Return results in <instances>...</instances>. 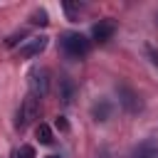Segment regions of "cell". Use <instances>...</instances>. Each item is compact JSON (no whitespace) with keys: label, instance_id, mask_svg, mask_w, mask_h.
Here are the masks:
<instances>
[{"label":"cell","instance_id":"obj_4","mask_svg":"<svg viewBox=\"0 0 158 158\" xmlns=\"http://www.w3.org/2000/svg\"><path fill=\"white\" fill-rule=\"evenodd\" d=\"M27 84H30V94L37 96V99H42L49 91V72L42 69V67L40 69H32L27 74Z\"/></svg>","mask_w":158,"mask_h":158},{"label":"cell","instance_id":"obj_13","mask_svg":"<svg viewBox=\"0 0 158 158\" xmlns=\"http://www.w3.org/2000/svg\"><path fill=\"white\" fill-rule=\"evenodd\" d=\"M15 158H35V148L32 146H20L17 153H15Z\"/></svg>","mask_w":158,"mask_h":158},{"label":"cell","instance_id":"obj_14","mask_svg":"<svg viewBox=\"0 0 158 158\" xmlns=\"http://www.w3.org/2000/svg\"><path fill=\"white\" fill-rule=\"evenodd\" d=\"M54 126H57L59 131H69V123H67L64 116H57V118H54Z\"/></svg>","mask_w":158,"mask_h":158},{"label":"cell","instance_id":"obj_1","mask_svg":"<svg viewBox=\"0 0 158 158\" xmlns=\"http://www.w3.org/2000/svg\"><path fill=\"white\" fill-rule=\"evenodd\" d=\"M59 44H62L64 54L72 57V59H81V57H86L91 52V40L84 37L81 32H64Z\"/></svg>","mask_w":158,"mask_h":158},{"label":"cell","instance_id":"obj_2","mask_svg":"<svg viewBox=\"0 0 158 158\" xmlns=\"http://www.w3.org/2000/svg\"><path fill=\"white\" fill-rule=\"evenodd\" d=\"M37 116H40V99H37V96H32V94H27V96L22 99L20 109H17L15 128H17V131H25V128L37 118Z\"/></svg>","mask_w":158,"mask_h":158},{"label":"cell","instance_id":"obj_15","mask_svg":"<svg viewBox=\"0 0 158 158\" xmlns=\"http://www.w3.org/2000/svg\"><path fill=\"white\" fill-rule=\"evenodd\" d=\"M146 52H148V57H151V62L158 67V49L156 47H151V44H146Z\"/></svg>","mask_w":158,"mask_h":158},{"label":"cell","instance_id":"obj_11","mask_svg":"<svg viewBox=\"0 0 158 158\" xmlns=\"http://www.w3.org/2000/svg\"><path fill=\"white\" fill-rule=\"evenodd\" d=\"M30 22H32V25H47V22H49V17H47V12H44V10H35V12L30 15Z\"/></svg>","mask_w":158,"mask_h":158},{"label":"cell","instance_id":"obj_8","mask_svg":"<svg viewBox=\"0 0 158 158\" xmlns=\"http://www.w3.org/2000/svg\"><path fill=\"white\" fill-rule=\"evenodd\" d=\"M74 96H77V84H74L69 77H62V79H59V101H62L64 106H72Z\"/></svg>","mask_w":158,"mask_h":158},{"label":"cell","instance_id":"obj_9","mask_svg":"<svg viewBox=\"0 0 158 158\" xmlns=\"http://www.w3.org/2000/svg\"><path fill=\"white\" fill-rule=\"evenodd\" d=\"M131 158H158V141L148 138L131 151Z\"/></svg>","mask_w":158,"mask_h":158},{"label":"cell","instance_id":"obj_10","mask_svg":"<svg viewBox=\"0 0 158 158\" xmlns=\"http://www.w3.org/2000/svg\"><path fill=\"white\" fill-rule=\"evenodd\" d=\"M35 136H37V141H40L42 146H52V143H54V136H52V128H49L47 123H40V126L35 128Z\"/></svg>","mask_w":158,"mask_h":158},{"label":"cell","instance_id":"obj_12","mask_svg":"<svg viewBox=\"0 0 158 158\" xmlns=\"http://www.w3.org/2000/svg\"><path fill=\"white\" fill-rule=\"evenodd\" d=\"M81 7H84V5H72V2H64V12L69 15V20H72V22L77 20V12H79Z\"/></svg>","mask_w":158,"mask_h":158},{"label":"cell","instance_id":"obj_7","mask_svg":"<svg viewBox=\"0 0 158 158\" xmlns=\"http://www.w3.org/2000/svg\"><path fill=\"white\" fill-rule=\"evenodd\" d=\"M111 111H114V101L111 99H99L91 104V116L94 121H109L111 118Z\"/></svg>","mask_w":158,"mask_h":158},{"label":"cell","instance_id":"obj_3","mask_svg":"<svg viewBox=\"0 0 158 158\" xmlns=\"http://www.w3.org/2000/svg\"><path fill=\"white\" fill-rule=\"evenodd\" d=\"M116 91H118V104L123 106V111L126 114H138L141 109H143V101H141V96H138V91L136 89H131L128 84H116Z\"/></svg>","mask_w":158,"mask_h":158},{"label":"cell","instance_id":"obj_16","mask_svg":"<svg viewBox=\"0 0 158 158\" xmlns=\"http://www.w3.org/2000/svg\"><path fill=\"white\" fill-rule=\"evenodd\" d=\"M47 158H59V156H47Z\"/></svg>","mask_w":158,"mask_h":158},{"label":"cell","instance_id":"obj_6","mask_svg":"<svg viewBox=\"0 0 158 158\" xmlns=\"http://www.w3.org/2000/svg\"><path fill=\"white\" fill-rule=\"evenodd\" d=\"M44 47H47V37H32L25 47H20V57L22 59H32L40 52H44Z\"/></svg>","mask_w":158,"mask_h":158},{"label":"cell","instance_id":"obj_5","mask_svg":"<svg viewBox=\"0 0 158 158\" xmlns=\"http://www.w3.org/2000/svg\"><path fill=\"white\" fill-rule=\"evenodd\" d=\"M114 32H116V22H114V20H99V22L91 27V37H94L96 42H106V40H111Z\"/></svg>","mask_w":158,"mask_h":158}]
</instances>
